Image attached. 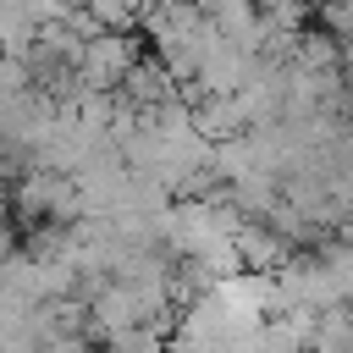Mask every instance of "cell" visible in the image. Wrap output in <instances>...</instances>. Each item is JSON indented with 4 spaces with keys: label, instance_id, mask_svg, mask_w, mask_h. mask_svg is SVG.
I'll return each instance as SVG.
<instances>
[{
    "label": "cell",
    "instance_id": "obj_4",
    "mask_svg": "<svg viewBox=\"0 0 353 353\" xmlns=\"http://www.w3.org/2000/svg\"><path fill=\"white\" fill-rule=\"evenodd\" d=\"M243 243H248V254H254V259H259V265H265V259H276V254H281V248H276V237H259V232H248V237H243Z\"/></svg>",
    "mask_w": 353,
    "mask_h": 353
},
{
    "label": "cell",
    "instance_id": "obj_2",
    "mask_svg": "<svg viewBox=\"0 0 353 353\" xmlns=\"http://www.w3.org/2000/svg\"><path fill=\"white\" fill-rule=\"evenodd\" d=\"M320 265H325V276H331L336 298H342V303H353V243H336Z\"/></svg>",
    "mask_w": 353,
    "mask_h": 353
},
{
    "label": "cell",
    "instance_id": "obj_1",
    "mask_svg": "<svg viewBox=\"0 0 353 353\" xmlns=\"http://www.w3.org/2000/svg\"><path fill=\"white\" fill-rule=\"evenodd\" d=\"M309 347L314 353H353V314L342 303L320 309L314 314V331H309Z\"/></svg>",
    "mask_w": 353,
    "mask_h": 353
},
{
    "label": "cell",
    "instance_id": "obj_3",
    "mask_svg": "<svg viewBox=\"0 0 353 353\" xmlns=\"http://www.w3.org/2000/svg\"><path fill=\"white\" fill-rule=\"evenodd\" d=\"M298 44H303V50H298V66H336V50H331L336 39H331L325 28H320V33H303Z\"/></svg>",
    "mask_w": 353,
    "mask_h": 353
}]
</instances>
